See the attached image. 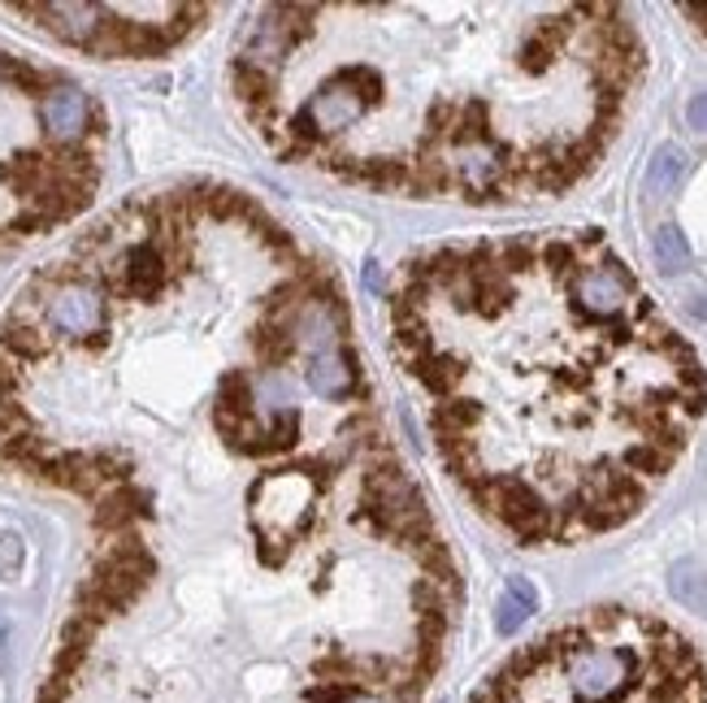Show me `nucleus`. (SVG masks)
<instances>
[{
    "mask_svg": "<svg viewBox=\"0 0 707 703\" xmlns=\"http://www.w3.org/2000/svg\"><path fill=\"white\" fill-rule=\"evenodd\" d=\"M52 348H57V339H52L40 322H22V317H13V313L0 322V352H4V356H13L18 365L44 360Z\"/></svg>",
    "mask_w": 707,
    "mask_h": 703,
    "instance_id": "nucleus-5",
    "label": "nucleus"
},
{
    "mask_svg": "<svg viewBox=\"0 0 707 703\" xmlns=\"http://www.w3.org/2000/svg\"><path fill=\"white\" fill-rule=\"evenodd\" d=\"M44 131L52 144H83L88 152L101 149L104 140V113L101 104H92L79 88L70 83H52L44 104H40Z\"/></svg>",
    "mask_w": 707,
    "mask_h": 703,
    "instance_id": "nucleus-1",
    "label": "nucleus"
},
{
    "mask_svg": "<svg viewBox=\"0 0 707 703\" xmlns=\"http://www.w3.org/2000/svg\"><path fill=\"white\" fill-rule=\"evenodd\" d=\"M534 612H539V591H534V582L508 578L504 595L495 603V630H500V634H516Z\"/></svg>",
    "mask_w": 707,
    "mask_h": 703,
    "instance_id": "nucleus-7",
    "label": "nucleus"
},
{
    "mask_svg": "<svg viewBox=\"0 0 707 703\" xmlns=\"http://www.w3.org/2000/svg\"><path fill=\"white\" fill-rule=\"evenodd\" d=\"M686 122H690L695 131H704V135H707V92L690 96V104H686Z\"/></svg>",
    "mask_w": 707,
    "mask_h": 703,
    "instance_id": "nucleus-11",
    "label": "nucleus"
},
{
    "mask_svg": "<svg viewBox=\"0 0 707 703\" xmlns=\"http://www.w3.org/2000/svg\"><path fill=\"white\" fill-rule=\"evenodd\" d=\"M686 174H690V156L677 149V144H659V149L652 152V161H647V179H643V187H647V196L668 201V196H677V192H682Z\"/></svg>",
    "mask_w": 707,
    "mask_h": 703,
    "instance_id": "nucleus-6",
    "label": "nucleus"
},
{
    "mask_svg": "<svg viewBox=\"0 0 707 703\" xmlns=\"http://www.w3.org/2000/svg\"><path fill=\"white\" fill-rule=\"evenodd\" d=\"M668 591L686 612H707V573L695 560H677L668 569Z\"/></svg>",
    "mask_w": 707,
    "mask_h": 703,
    "instance_id": "nucleus-9",
    "label": "nucleus"
},
{
    "mask_svg": "<svg viewBox=\"0 0 707 703\" xmlns=\"http://www.w3.org/2000/svg\"><path fill=\"white\" fill-rule=\"evenodd\" d=\"M152 512L148 491L122 482V487H109L101 500H96V530L101 534H126L135 521H144Z\"/></svg>",
    "mask_w": 707,
    "mask_h": 703,
    "instance_id": "nucleus-4",
    "label": "nucleus"
},
{
    "mask_svg": "<svg viewBox=\"0 0 707 703\" xmlns=\"http://www.w3.org/2000/svg\"><path fill=\"white\" fill-rule=\"evenodd\" d=\"M686 308H690L699 322H707V292H690V296H686Z\"/></svg>",
    "mask_w": 707,
    "mask_h": 703,
    "instance_id": "nucleus-12",
    "label": "nucleus"
},
{
    "mask_svg": "<svg viewBox=\"0 0 707 703\" xmlns=\"http://www.w3.org/2000/svg\"><path fill=\"white\" fill-rule=\"evenodd\" d=\"M304 383L321 396V400H356L365 396V383H360V365H356L352 348L339 339V344H326L317 352H304Z\"/></svg>",
    "mask_w": 707,
    "mask_h": 703,
    "instance_id": "nucleus-2",
    "label": "nucleus"
},
{
    "mask_svg": "<svg viewBox=\"0 0 707 703\" xmlns=\"http://www.w3.org/2000/svg\"><path fill=\"white\" fill-rule=\"evenodd\" d=\"M652 261H656V269L664 278H677V274L690 265V244H686L682 226L664 222V226L652 231Z\"/></svg>",
    "mask_w": 707,
    "mask_h": 703,
    "instance_id": "nucleus-8",
    "label": "nucleus"
},
{
    "mask_svg": "<svg viewBox=\"0 0 707 703\" xmlns=\"http://www.w3.org/2000/svg\"><path fill=\"white\" fill-rule=\"evenodd\" d=\"M0 79L9 83V88H18V92H27V96H49L52 79L44 74V70H35L31 61H22V57H4L0 52Z\"/></svg>",
    "mask_w": 707,
    "mask_h": 703,
    "instance_id": "nucleus-10",
    "label": "nucleus"
},
{
    "mask_svg": "<svg viewBox=\"0 0 707 703\" xmlns=\"http://www.w3.org/2000/svg\"><path fill=\"white\" fill-rule=\"evenodd\" d=\"M13 9L27 18H40L57 40H65L74 49H92L104 22V4H13Z\"/></svg>",
    "mask_w": 707,
    "mask_h": 703,
    "instance_id": "nucleus-3",
    "label": "nucleus"
}]
</instances>
